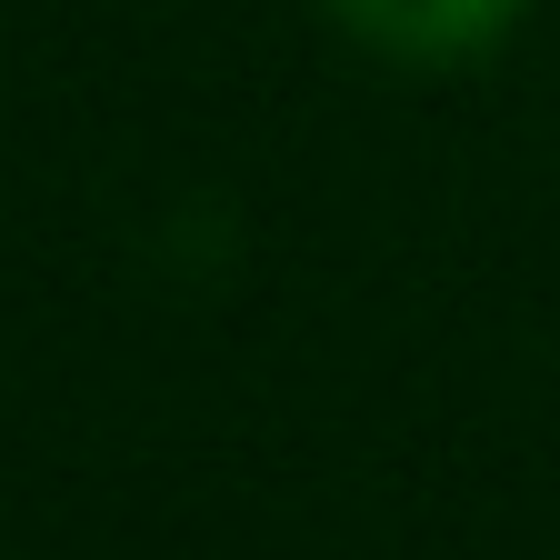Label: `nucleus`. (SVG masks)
Listing matches in <instances>:
<instances>
[{
	"label": "nucleus",
	"mask_w": 560,
	"mask_h": 560,
	"mask_svg": "<svg viewBox=\"0 0 560 560\" xmlns=\"http://www.w3.org/2000/svg\"><path fill=\"white\" fill-rule=\"evenodd\" d=\"M320 11L350 31V40H371L381 60H470L490 50L530 0H320Z\"/></svg>",
	"instance_id": "nucleus-1"
}]
</instances>
